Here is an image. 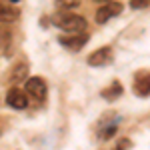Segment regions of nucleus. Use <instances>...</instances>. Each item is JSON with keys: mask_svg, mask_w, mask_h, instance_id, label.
Listing matches in <instances>:
<instances>
[{"mask_svg": "<svg viewBox=\"0 0 150 150\" xmlns=\"http://www.w3.org/2000/svg\"><path fill=\"white\" fill-rule=\"evenodd\" d=\"M54 24L70 34H78V32L86 30V20L82 16H76V14H58L54 18Z\"/></svg>", "mask_w": 150, "mask_h": 150, "instance_id": "1", "label": "nucleus"}, {"mask_svg": "<svg viewBox=\"0 0 150 150\" xmlns=\"http://www.w3.org/2000/svg\"><path fill=\"white\" fill-rule=\"evenodd\" d=\"M124 10V6H122V2H106L104 6H100L98 10H96V22L98 24H104L108 22L110 18H114V16H118L120 12Z\"/></svg>", "mask_w": 150, "mask_h": 150, "instance_id": "2", "label": "nucleus"}, {"mask_svg": "<svg viewBox=\"0 0 150 150\" xmlns=\"http://www.w3.org/2000/svg\"><path fill=\"white\" fill-rule=\"evenodd\" d=\"M26 92L30 94L34 100H44L46 98V82L42 80V78H30V80L26 82Z\"/></svg>", "mask_w": 150, "mask_h": 150, "instance_id": "3", "label": "nucleus"}, {"mask_svg": "<svg viewBox=\"0 0 150 150\" xmlns=\"http://www.w3.org/2000/svg\"><path fill=\"white\" fill-rule=\"evenodd\" d=\"M110 62H112V48H108V46L98 48V50H94L88 56V64L90 66H106Z\"/></svg>", "mask_w": 150, "mask_h": 150, "instance_id": "4", "label": "nucleus"}, {"mask_svg": "<svg viewBox=\"0 0 150 150\" xmlns=\"http://www.w3.org/2000/svg\"><path fill=\"white\" fill-rule=\"evenodd\" d=\"M134 94L136 96H150V72H136L134 76Z\"/></svg>", "mask_w": 150, "mask_h": 150, "instance_id": "5", "label": "nucleus"}, {"mask_svg": "<svg viewBox=\"0 0 150 150\" xmlns=\"http://www.w3.org/2000/svg\"><path fill=\"white\" fill-rule=\"evenodd\" d=\"M6 104L12 106L14 110H24V108L28 106V98H26V94H24L22 90L12 88V90H8V94H6Z\"/></svg>", "mask_w": 150, "mask_h": 150, "instance_id": "6", "label": "nucleus"}, {"mask_svg": "<svg viewBox=\"0 0 150 150\" xmlns=\"http://www.w3.org/2000/svg\"><path fill=\"white\" fill-rule=\"evenodd\" d=\"M86 40H88V36L82 34V32L70 34V36H60V38H58V42L64 48H70V50H80V48L86 44Z\"/></svg>", "mask_w": 150, "mask_h": 150, "instance_id": "7", "label": "nucleus"}, {"mask_svg": "<svg viewBox=\"0 0 150 150\" xmlns=\"http://www.w3.org/2000/svg\"><path fill=\"white\" fill-rule=\"evenodd\" d=\"M18 18V10L12 8L8 4H0V22H14Z\"/></svg>", "mask_w": 150, "mask_h": 150, "instance_id": "8", "label": "nucleus"}, {"mask_svg": "<svg viewBox=\"0 0 150 150\" xmlns=\"http://www.w3.org/2000/svg\"><path fill=\"white\" fill-rule=\"evenodd\" d=\"M10 42H12V32H10V28H0V50L2 52H8V46H10Z\"/></svg>", "mask_w": 150, "mask_h": 150, "instance_id": "9", "label": "nucleus"}, {"mask_svg": "<svg viewBox=\"0 0 150 150\" xmlns=\"http://www.w3.org/2000/svg\"><path fill=\"white\" fill-rule=\"evenodd\" d=\"M26 74H28V66L26 64H18V66H14L10 78H12V82H22V80H26Z\"/></svg>", "mask_w": 150, "mask_h": 150, "instance_id": "10", "label": "nucleus"}, {"mask_svg": "<svg viewBox=\"0 0 150 150\" xmlns=\"http://www.w3.org/2000/svg\"><path fill=\"white\" fill-rule=\"evenodd\" d=\"M120 94H122V86H120L118 82H114L108 90H104V92H102V96L106 98V100H114V98H118Z\"/></svg>", "mask_w": 150, "mask_h": 150, "instance_id": "11", "label": "nucleus"}, {"mask_svg": "<svg viewBox=\"0 0 150 150\" xmlns=\"http://www.w3.org/2000/svg\"><path fill=\"white\" fill-rule=\"evenodd\" d=\"M150 0H130V8L134 10H142V8H148Z\"/></svg>", "mask_w": 150, "mask_h": 150, "instance_id": "12", "label": "nucleus"}, {"mask_svg": "<svg viewBox=\"0 0 150 150\" xmlns=\"http://www.w3.org/2000/svg\"><path fill=\"white\" fill-rule=\"evenodd\" d=\"M56 4L60 6V8H74V6H78L80 4V0H56Z\"/></svg>", "mask_w": 150, "mask_h": 150, "instance_id": "13", "label": "nucleus"}, {"mask_svg": "<svg viewBox=\"0 0 150 150\" xmlns=\"http://www.w3.org/2000/svg\"><path fill=\"white\" fill-rule=\"evenodd\" d=\"M94 2H100V4H106V2H110V0H94Z\"/></svg>", "mask_w": 150, "mask_h": 150, "instance_id": "14", "label": "nucleus"}, {"mask_svg": "<svg viewBox=\"0 0 150 150\" xmlns=\"http://www.w3.org/2000/svg\"><path fill=\"white\" fill-rule=\"evenodd\" d=\"M12 2H18V0H12Z\"/></svg>", "mask_w": 150, "mask_h": 150, "instance_id": "15", "label": "nucleus"}]
</instances>
